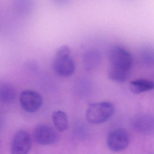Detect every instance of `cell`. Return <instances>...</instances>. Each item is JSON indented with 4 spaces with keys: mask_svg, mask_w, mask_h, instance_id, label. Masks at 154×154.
<instances>
[{
    "mask_svg": "<svg viewBox=\"0 0 154 154\" xmlns=\"http://www.w3.org/2000/svg\"><path fill=\"white\" fill-rule=\"evenodd\" d=\"M71 50L69 46L63 45L56 51L53 67L55 73L62 77H69L75 71V61L71 56Z\"/></svg>",
    "mask_w": 154,
    "mask_h": 154,
    "instance_id": "cell-1",
    "label": "cell"
},
{
    "mask_svg": "<svg viewBox=\"0 0 154 154\" xmlns=\"http://www.w3.org/2000/svg\"><path fill=\"white\" fill-rule=\"evenodd\" d=\"M115 106L108 101L93 103L89 106L86 111V118L89 123L100 124L109 119L115 112Z\"/></svg>",
    "mask_w": 154,
    "mask_h": 154,
    "instance_id": "cell-2",
    "label": "cell"
},
{
    "mask_svg": "<svg viewBox=\"0 0 154 154\" xmlns=\"http://www.w3.org/2000/svg\"><path fill=\"white\" fill-rule=\"evenodd\" d=\"M110 66L122 70L130 71L133 65V57L130 52L124 48L116 47L109 54Z\"/></svg>",
    "mask_w": 154,
    "mask_h": 154,
    "instance_id": "cell-3",
    "label": "cell"
},
{
    "mask_svg": "<svg viewBox=\"0 0 154 154\" xmlns=\"http://www.w3.org/2000/svg\"><path fill=\"white\" fill-rule=\"evenodd\" d=\"M42 96L35 91L27 90L23 91L20 95V105L26 112H36L42 106Z\"/></svg>",
    "mask_w": 154,
    "mask_h": 154,
    "instance_id": "cell-4",
    "label": "cell"
},
{
    "mask_svg": "<svg viewBox=\"0 0 154 154\" xmlns=\"http://www.w3.org/2000/svg\"><path fill=\"white\" fill-rule=\"evenodd\" d=\"M129 143V135L126 131L122 128L112 130L107 139L108 146L113 152L123 151L128 147Z\"/></svg>",
    "mask_w": 154,
    "mask_h": 154,
    "instance_id": "cell-5",
    "label": "cell"
},
{
    "mask_svg": "<svg viewBox=\"0 0 154 154\" xmlns=\"http://www.w3.org/2000/svg\"><path fill=\"white\" fill-rule=\"evenodd\" d=\"M34 140L41 145H50L57 142L59 135L54 128L44 124L39 125L35 128L33 134Z\"/></svg>",
    "mask_w": 154,
    "mask_h": 154,
    "instance_id": "cell-6",
    "label": "cell"
},
{
    "mask_svg": "<svg viewBox=\"0 0 154 154\" xmlns=\"http://www.w3.org/2000/svg\"><path fill=\"white\" fill-rule=\"evenodd\" d=\"M31 146V138L29 133L25 130H19L13 138L11 154H28Z\"/></svg>",
    "mask_w": 154,
    "mask_h": 154,
    "instance_id": "cell-7",
    "label": "cell"
},
{
    "mask_svg": "<svg viewBox=\"0 0 154 154\" xmlns=\"http://www.w3.org/2000/svg\"><path fill=\"white\" fill-rule=\"evenodd\" d=\"M133 126L136 131L146 134H154V116L143 114L133 120Z\"/></svg>",
    "mask_w": 154,
    "mask_h": 154,
    "instance_id": "cell-8",
    "label": "cell"
},
{
    "mask_svg": "<svg viewBox=\"0 0 154 154\" xmlns=\"http://www.w3.org/2000/svg\"><path fill=\"white\" fill-rule=\"evenodd\" d=\"M83 60L84 69L87 71H91L99 66L102 57L99 51L91 50L85 53Z\"/></svg>",
    "mask_w": 154,
    "mask_h": 154,
    "instance_id": "cell-9",
    "label": "cell"
},
{
    "mask_svg": "<svg viewBox=\"0 0 154 154\" xmlns=\"http://www.w3.org/2000/svg\"><path fill=\"white\" fill-rule=\"evenodd\" d=\"M16 91L12 85L4 82H0V101L5 104L13 102L16 98Z\"/></svg>",
    "mask_w": 154,
    "mask_h": 154,
    "instance_id": "cell-10",
    "label": "cell"
},
{
    "mask_svg": "<svg viewBox=\"0 0 154 154\" xmlns=\"http://www.w3.org/2000/svg\"><path fill=\"white\" fill-rule=\"evenodd\" d=\"M130 86L133 93L140 94L154 89V82L145 79H139L131 82Z\"/></svg>",
    "mask_w": 154,
    "mask_h": 154,
    "instance_id": "cell-11",
    "label": "cell"
},
{
    "mask_svg": "<svg viewBox=\"0 0 154 154\" xmlns=\"http://www.w3.org/2000/svg\"><path fill=\"white\" fill-rule=\"evenodd\" d=\"M52 120L56 128L60 132L67 129L69 126L68 119L66 114L61 110H57L53 112Z\"/></svg>",
    "mask_w": 154,
    "mask_h": 154,
    "instance_id": "cell-12",
    "label": "cell"
},
{
    "mask_svg": "<svg viewBox=\"0 0 154 154\" xmlns=\"http://www.w3.org/2000/svg\"><path fill=\"white\" fill-rule=\"evenodd\" d=\"M108 77L110 79L117 82L123 83L127 80L130 75V71L122 70L109 67Z\"/></svg>",
    "mask_w": 154,
    "mask_h": 154,
    "instance_id": "cell-13",
    "label": "cell"
},
{
    "mask_svg": "<svg viewBox=\"0 0 154 154\" xmlns=\"http://www.w3.org/2000/svg\"><path fill=\"white\" fill-rule=\"evenodd\" d=\"M146 49L143 51V58L144 61L148 65L154 64V50L152 49Z\"/></svg>",
    "mask_w": 154,
    "mask_h": 154,
    "instance_id": "cell-14",
    "label": "cell"
}]
</instances>
